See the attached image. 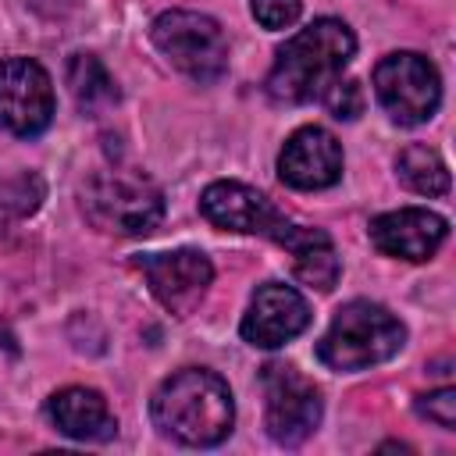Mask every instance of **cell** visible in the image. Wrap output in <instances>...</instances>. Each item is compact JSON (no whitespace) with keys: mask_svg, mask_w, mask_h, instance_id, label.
Instances as JSON below:
<instances>
[{"mask_svg":"<svg viewBox=\"0 0 456 456\" xmlns=\"http://www.w3.org/2000/svg\"><path fill=\"white\" fill-rule=\"evenodd\" d=\"M249 11L264 28H289L299 18L303 4L299 0H249Z\"/></svg>","mask_w":456,"mask_h":456,"instance_id":"44dd1931","label":"cell"},{"mask_svg":"<svg viewBox=\"0 0 456 456\" xmlns=\"http://www.w3.org/2000/svg\"><path fill=\"white\" fill-rule=\"evenodd\" d=\"M353 53L356 39L349 25L338 18H317L292 39H285L267 75V93L278 103H310L324 96L331 82H338Z\"/></svg>","mask_w":456,"mask_h":456,"instance_id":"7a4b0ae2","label":"cell"},{"mask_svg":"<svg viewBox=\"0 0 456 456\" xmlns=\"http://www.w3.org/2000/svg\"><path fill=\"white\" fill-rule=\"evenodd\" d=\"M417 413L428 417L431 424L438 428H456V392L452 388H438V392H428L417 399Z\"/></svg>","mask_w":456,"mask_h":456,"instance_id":"ffe728a7","label":"cell"},{"mask_svg":"<svg viewBox=\"0 0 456 456\" xmlns=\"http://www.w3.org/2000/svg\"><path fill=\"white\" fill-rule=\"evenodd\" d=\"M68 89L82 114H103L107 107L118 103V86L93 53H75L68 61Z\"/></svg>","mask_w":456,"mask_h":456,"instance_id":"2e32d148","label":"cell"},{"mask_svg":"<svg viewBox=\"0 0 456 456\" xmlns=\"http://www.w3.org/2000/svg\"><path fill=\"white\" fill-rule=\"evenodd\" d=\"M50 420L57 424V431H64L75 442H107L118 435V420L107 406V399L93 388L71 385L50 395Z\"/></svg>","mask_w":456,"mask_h":456,"instance_id":"5bb4252c","label":"cell"},{"mask_svg":"<svg viewBox=\"0 0 456 456\" xmlns=\"http://www.w3.org/2000/svg\"><path fill=\"white\" fill-rule=\"evenodd\" d=\"M321 100H324V107H328L335 118H346V121H353V118L363 110V89H360V82H353V78L331 82Z\"/></svg>","mask_w":456,"mask_h":456,"instance_id":"d6986e66","label":"cell"},{"mask_svg":"<svg viewBox=\"0 0 456 456\" xmlns=\"http://www.w3.org/2000/svg\"><path fill=\"white\" fill-rule=\"evenodd\" d=\"M378 103L388 110L395 125H424L442 100V78L435 64L413 50H399L378 61L374 68Z\"/></svg>","mask_w":456,"mask_h":456,"instance_id":"8992f818","label":"cell"},{"mask_svg":"<svg viewBox=\"0 0 456 456\" xmlns=\"http://www.w3.org/2000/svg\"><path fill=\"white\" fill-rule=\"evenodd\" d=\"M32 11H39L43 18H64L68 11L78 7V0H25Z\"/></svg>","mask_w":456,"mask_h":456,"instance_id":"7402d4cb","label":"cell"},{"mask_svg":"<svg viewBox=\"0 0 456 456\" xmlns=\"http://www.w3.org/2000/svg\"><path fill=\"white\" fill-rule=\"evenodd\" d=\"M153 46L192 82H214L228 71V39L210 14L164 11L153 28Z\"/></svg>","mask_w":456,"mask_h":456,"instance_id":"5b68a950","label":"cell"},{"mask_svg":"<svg viewBox=\"0 0 456 456\" xmlns=\"http://www.w3.org/2000/svg\"><path fill=\"white\" fill-rule=\"evenodd\" d=\"M403 342L406 328L392 310L370 299H353L331 317L324 338L317 342V356L331 370H367L392 360Z\"/></svg>","mask_w":456,"mask_h":456,"instance_id":"3957f363","label":"cell"},{"mask_svg":"<svg viewBox=\"0 0 456 456\" xmlns=\"http://www.w3.org/2000/svg\"><path fill=\"white\" fill-rule=\"evenodd\" d=\"M150 413L160 435L192 449H210L224 442L235 424L232 388L207 367H185L164 378L153 392Z\"/></svg>","mask_w":456,"mask_h":456,"instance_id":"6da1fadb","label":"cell"},{"mask_svg":"<svg viewBox=\"0 0 456 456\" xmlns=\"http://www.w3.org/2000/svg\"><path fill=\"white\" fill-rule=\"evenodd\" d=\"M310 324V306L306 299L281 281H264L253 299L249 310L242 317V338L256 349H278L285 342H292L299 331H306Z\"/></svg>","mask_w":456,"mask_h":456,"instance_id":"8fae6325","label":"cell"},{"mask_svg":"<svg viewBox=\"0 0 456 456\" xmlns=\"http://www.w3.org/2000/svg\"><path fill=\"white\" fill-rule=\"evenodd\" d=\"M395 175L406 189L420 192V196H445L449 192V167L438 157V150L413 142L395 157Z\"/></svg>","mask_w":456,"mask_h":456,"instance_id":"e0dca14e","label":"cell"},{"mask_svg":"<svg viewBox=\"0 0 456 456\" xmlns=\"http://www.w3.org/2000/svg\"><path fill=\"white\" fill-rule=\"evenodd\" d=\"M43 192H46L43 178L32 175V171H21V175L0 182V232L11 228L14 221L36 214L39 203H43Z\"/></svg>","mask_w":456,"mask_h":456,"instance_id":"ac0fdd59","label":"cell"},{"mask_svg":"<svg viewBox=\"0 0 456 456\" xmlns=\"http://www.w3.org/2000/svg\"><path fill=\"white\" fill-rule=\"evenodd\" d=\"M278 178L292 189H328L342 178V146L321 125L296 128L278 153Z\"/></svg>","mask_w":456,"mask_h":456,"instance_id":"7c38bea8","label":"cell"},{"mask_svg":"<svg viewBox=\"0 0 456 456\" xmlns=\"http://www.w3.org/2000/svg\"><path fill=\"white\" fill-rule=\"evenodd\" d=\"M445 235H449V221L424 207L388 210L370 221V242L385 256H399V260H413V264L435 256L438 246L445 242Z\"/></svg>","mask_w":456,"mask_h":456,"instance_id":"4fadbf2b","label":"cell"},{"mask_svg":"<svg viewBox=\"0 0 456 456\" xmlns=\"http://www.w3.org/2000/svg\"><path fill=\"white\" fill-rule=\"evenodd\" d=\"M260 385L267 395V406H264L267 435L278 445L306 442L321 424V392L314 388V381L289 363H267L260 374Z\"/></svg>","mask_w":456,"mask_h":456,"instance_id":"52a82bcc","label":"cell"},{"mask_svg":"<svg viewBox=\"0 0 456 456\" xmlns=\"http://www.w3.org/2000/svg\"><path fill=\"white\" fill-rule=\"evenodd\" d=\"M53 121V86L39 61L7 57L0 61V128L32 139Z\"/></svg>","mask_w":456,"mask_h":456,"instance_id":"ba28073f","label":"cell"},{"mask_svg":"<svg viewBox=\"0 0 456 456\" xmlns=\"http://www.w3.org/2000/svg\"><path fill=\"white\" fill-rule=\"evenodd\" d=\"M82 214L100 232L150 235L164 217V192L135 167H107L82 185Z\"/></svg>","mask_w":456,"mask_h":456,"instance_id":"277c9868","label":"cell"},{"mask_svg":"<svg viewBox=\"0 0 456 456\" xmlns=\"http://www.w3.org/2000/svg\"><path fill=\"white\" fill-rule=\"evenodd\" d=\"M139 271L150 281V292L157 296V303L164 310H171L175 317H189L200 299L210 289L214 267L207 260V253L200 249H171V253H146L135 260Z\"/></svg>","mask_w":456,"mask_h":456,"instance_id":"9c48e42d","label":"cell"},{"mask_svg":"<svg viewBox=\"0 0 456 456\" xmlns=\"http://www.w3.org/2000/svg\"><path fill=\"white\" fill-rule=\"evenodd\" d=\"M278 246H285L292 253V271L303 285L317 289V292H328L335 289L338 281V253L331 246V239L321 232V228H306V224H296L289 221Z\"/></svg>","mask_w":456,"mask_h":456,"instance_id":"9a60e30c","label":"cell"},{"mask_svg":"<svg viewBox=\"0 0 456 456\" xmlns=\"http://www.w3.org/2000/svg\"><path fill=\"white\" fill-rule=\"evenodd\" d=\"M200 210L214 228L239 235H264L271 242H278L289 224V217L264 192L242 182H210L200 196Z\"/></svg>","mask_w":456,"mask_h":456,"instance_id":"30bf717a","label":"cell"}]
</instances>
